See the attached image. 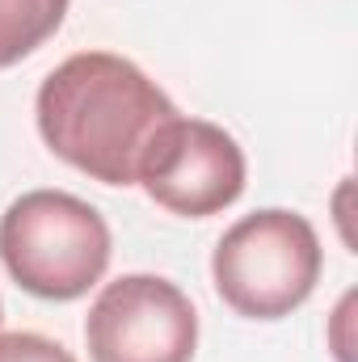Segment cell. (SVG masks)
Here are the masks:
<instances>
[{"label": "cell", "mask_w": 358, "mask_h": 362, "mask_svg": "<svg viewBox=\"0 0 358 362\" xmlns=\"http://www.w3.org/2000/svg\"><path fill=\"white\" fill-rule=\"evenodd\" d=\"M34 118L64 165L101 185H135L152 135L178 118V105L131 59L81 51L38 85Z\"/></svg>", "instance_id": "cell-1"}, {"label": "cell", "mask_w": 358, "mask_h": 362, "mask_svg": "<svg viewBox=\"0 0 358 362\" xmlns=\"http://www.w3.org/2000/svg\"><path fill=\"white\" fill-rule=\"evenodd\" d=\"M110 223L68 189H30L0 215V262L8 278L51 303L89 295L110 270Z\"/></svg>", "instance_id": "cell-2"}, {"label": "cell", "mask_w": 358, "mask_h": 362, "mask_svg": "<svg viewBox=\"0 0 358 362\" xmlns=\"http://www.w3.org/2000/svg\"><path fill=\"white\" fill-rule=\"evenodd\" d=\"M321 266L316 228L282 206L236 219L211 253L219 299L245 320H282L304 308L321 282Z\"/></svg>", "instance_id": "cell-3"}, {"label": "cell", "mask_w": 358, "mask_h": 362, "mask_svg": "<svg viewBox=\"0 0 358 362\" xmlns=\"http://www.w3.org/2000/svg\"><path fill=\"white\" fill-rule=\"evenodd\" d=\"M85 346L93 362H194L198 312L178 282L122 274L93 299Z\"/></svg>", "instance_id": "cell-4"}, {"label": "cell", "mask_w": 358, "mask_h": 362, "mask_svg": "<svg viewBox=\"0 0 358 362\" xmlns=\"http://www.w3.org/2000/svg\"><path fill=\"white\" fill-rule=\"evenodd\" d=\"M135 185L173 215L207 219L245 194V152L224 127L178 114L152 135Z\"/></svg>", "instance_id": "cell-5"}, {"label": "cell", "mask_w": 358, "mask_h": 362, "mask_svg": "<svg viewBox=\"0 0 358 362\" xmlns=\"http://www.w3.org/2000/svg\"><path fill=\"white\" fill-rule=\"evenodd\" d=\"M68 17V0H0V68L34 55Z\"/></svg>", "instance_id": "cell-6"}, {"label": "cell", "mask_w": 358, "mask_h": 362, "mask_svg": "<svg viewBox=\"0 0 358 362\" xmlns=\"http://www.w3.org/2000/svg\"><path fill=\"white\" fill-rule=\"evenodd\" d=\"M0 362H76L59 341L42 333H0Z\"/></svg>", "instance_id": "cell-7"}, {"label": "cell", "mask_w": 358, "mask_h": 362, "mask_svg": "<svg viewBox=\"0 0 358 362\" xmlns=\"http://www.w3.org/2000/svg\"><path fill=\"white\" fill-rule=\"evenodd\" d=\"M0 320H4V303H0Z\"/></svg>", "instance_id": "cell-8"}]
</instances>
